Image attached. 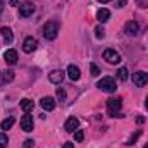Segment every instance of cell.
<instances>
[{
    "label": "cell",
    "instance_id": "ffe728a7",
    "mask_svg": "<svg viewBox=\"0 0 148 148\" xmlns=\"http://www.w3.org/2000/svg\"><path fill=\"white\" fill-rule=\"evenodd\" d=\"M117 77H119V81H127V69L126 67H121L119 71H117Z\"/></svg>",
    "mask_w": 148,
    "mask_h": 148
},
{
    "label": "cell",
    "instance_id": "ac0fdd59",
    "mask_svg": "<svg viewBox=\"0 0 148 148\" xmlns=\"http://www.w3.org/2000/svg\"><path fill=\"white\" fill-rule=\"evenodd\" d=\"M14 79V73L12 71H5L0 74V83H10Z\"/></svg>",
    "mask_w": 148,
    "mask_h": 148
},
{
    "label": "cell",
    "instance_id": "4dcf8cb0",
    "mask_svg": "<svg viewBox=\"0 0 148 148\" xmlns=\"http://www.w3.org/2000/svg\"><path fill=\"white\" fill-rule=\"evenodd\" d=\"M17 2H19V0H10V2H9V3H10V5H12V7H16V5H17Z\"/></svg>",
    "mask_w": 148,
    "mask_h": 148
},
{
    "label": "cell",
    "instance_id": "83f0119b",
    "mask_svg": "<svg viewBox=\"0 0 148 148\" xmlns=\"http://www.w3.org/2000/svg\"><path fill=\"white\" fill-rule=\"evenodd\" d=\"M136 3H138L141 9H147L148 7V0H136Z\"/></svg>",
    "mask_w": 148,
    "mask_h": 148
},
{
    "label": "cell",
    "instance_id": "8992f818",
    "mask_svg": "<svg viewBox=\"0 0 148 148\" xmlns=\"http://www.w3.org/2000/svg\"><path fill=\"white\" fill-rule=\"evenodd\" d=\"M38 47V41L35 40L33 36H28L24 40V43H23V50L26 52V53H31V52H35Z\"/></svg>",
    "mask_w": 148,
    "mask_h": 148
},
{
    "label": "cell",
    "instance_id": "4fadbf2b",
    "mask_svg": "<svg viewBox=\"0 0 148 148\" xmlns=\"http://www.w3.org/2000/svg\"><path fill=\"white\" fill-rule=\"evenodd\" d=\"M48 79H50V83L59 84V83H62V79H64V73H62V71H52V73L48 74Z\"/></svg>",
    "mask_w": 148,
    "mask_h": 148
},
{
    "label": "cell",
    "instance_id": "5bb4252c",
    "mask_svg": "<svg viewBox=\"0 0 148 148\" xmlns=\"http://www.w3.org/2000/svg\"><path fill=\"white\" fill-rule=\"evenodd\" d=\"M138 29H140V26H138L136 21H129V23L126 24V33L131 35V36H134V35L138 33Z\"/></svg>",
    "mask_w": 148,
    "mask_h": 148
},
{
    "label": "cell",
    "instance_id": "e575fe53",
    "mask_svg": "<svg viewBox=\"0 0 148 148\" xmlns=\"http://www.w3.org/2000/svg\"><path fill=\"white\" fill-rule=\"evenodd\" d=\"M145 105H147V110H148V97H147V100H145Z\"/></svg>",
    "mask_w": 148,
    "mask_h": 148
},
{
    "label": "cell",
    "instance_id": "ba28073f",
    "mask_svg": "<svg viewBox=\"0 0 148 148\" xmlns=\"http://www.w3.org/2000/svg\"><path fill=\"white\" fill-rule=\"evenodd\" d=\"M33 12H35V5H33L31 2H26V3L19 5V16H23V17H29Z\"/></svg>",
    "mask_w": 148,
    "mask_h": 148
},
{
    "label": "cell",
    "instance_id": "7a4b0ae2",
    "mask_svg": "<svg viewBox=\"0 0 148 148\" xmlns=\"http://www.w3.org/2000/svg\"><path fill=\"white\" fill-rule=\"evenodd\" d=\"M97 86L102 91H105V93H115V90H117V84H115V79L114 77H102L97 83Z\"/></svg>",
    "mask_w": 148,
    "mask_h": 148
},
{
    "label": "cell",
    "instance_id": "d6a6232c",
    "mask_svg": "<svg viewBox=\"0 0 148 148\" xmlns=\"http://www.w3.org/2000/svg\"><path fill=\"white\" fill-rule=\"evenodd\" d=\"M2 10H3V2L0 0V14H2Z\"/></svg>",
    "mask_w": 148,
    "mask_h": 148
},
{
    "label": "cell",
    "instance_id": "1f68e13d",
    "mask_svg": "<svg viewBox=\"0 0 148 148\" xmlns=\"http://www.w3.org/2000/svg\"><path fill=\"white\" fill-rule=\"evenodd\" d=\"M64 148H74L73 143H64Z\"/></svg>",
    "mask_w": 148,
    "mask_h": 148
},
{
    "label": "cell",
    "instance_id": "2e32d148",
    "mask_svg": "<svg viewBox=\"0 0 148 148\" xmlns=\"http://www.w3.org/2000/svg\"><path fill=\"white\" fill-rule=\"evenodd\" d=\"M0 33H2V36L5 40V43H12L14 36H12V29L10 28H0Z\"/></svg>",
    "mask_w": 148,
    "mask_h": 148
},
{
    "label": "cell",
    "instance_id": "d4e9b609",
    "mask_svg": "<svg viewBox=\"0 0 148 148\" xmlns=\"http://www.w3.org/2000/svg\"><path fill=\"white\" fill-rule=\"evenodd\" d=\"M90 71H91V76H95V77L100 74V69L97 67V64H90Z\"/></svg>",
    "mask_w": 148,
    "mask_h": 148
},
{
    "label": "cell",
    "instance_id": "484cf974",
    "mask_svg": "<svg viewBox=\"0 0 148 148\" xmlns=\"http://www.w3.org/2000/svg\"><path fill=\"white\" fill-rule=\"evenodd\" d=\"M57 97H59L60 102L66 100V91H64V88H57Z\"/></svg>",
    "mask_w": 148,
    "mask_h": 148
},
{
    "label": "cell",
    "instance_id": "f1b7e54d",
    "mask_svg": "<svg viewBox=\"0 0 148 148\" xmlns=\"http://www.w3.org/2000/svg\"><path fill=\"white\" fill-rule=\"evenodd\" d=\"M124 5H126V0H119V2H117V7H119V9L124 7Z\"/></svg>",
    "mask_w": 148,
    "mask_h": 148
},
{
    "label": "cell",
    "instance_id": "30bf717a",
    "mask_svg": "<svg viewBox=\"0 0 148 148\" xmlns=\"http://www.w3.org/2000/svg\"><path fill=\"white\" fill-rule=\"evenodd\" d=\"M77 126H79V121H77L76 117H69V119L66 121V126H64V129H66L67 133H74V131L77 129Z\"/></svg>",
    "mask_w": 148,
    "mask_h": 148
},
{
    "label": "cell",
    "instance_id": "cb8c5ba5",
    "mask_svg": "<svg viewBox=\"0 0 148 148\" xmlns=\"http://www.w3.org/2000/svg\"><path fill=\"white\" fill-rule=\"evenodd\" d=\"M140 134H141V129H138V131H136V133H134V134H133V136L129 138V141H127V145H134V143H136V140L140 138Z\"/></svg>",
    "mask_w": 148,
    "mask_h": 148
},
{
    "label": "cell",
    "instance_id": "7c38bea8",
    "mask_svg": "<svg viewBox=\"0 0 148 148\" xmlns=\"http://www.w3.org/2000/svg\"><path fill=\"white\" fill-rule=\"evenodd\" d=\"M3 59H5V62L7 64H10V66H14L16 62H17V53H16V50H7L5 53H3Z\"/></svg>",
    "mask_w": 148,
    "mask_h": 148
},
{
    "label": "cell",
    "instance_id": "52a82bcc",
    "mask_svg": "<svg viewBox=\"0 0 148 148\" xmlns=\"http://www.w3.org/2000/svg\"><path fill=\"white\" fill-rule=\"evenodd\" d=\"M133 83H134L136 86H145L148 83V73H141V71L134 73L133 74Z\"/></svg>",
    "mask_w": 148,
    "mask_h": 148
},
{
    "label": "cell",
    "instance_id": "5b68a950",
    "mask_svg": "<svg viewBox=\"0 0 148 148\" xmlns=\"http://www.w3.org/2000/svg\"><path fill=\"white\" fill-rule=\"evenodd\" d=\"M33 126H35V122H33V115H29V114L23 115V119H21V127H23V131L31 133V131H33Z\"/></svg>",
    "mask_w": 148,
    "mask_h": 148
},
{
    "label": "cell",
    "instance_id": "f546056e",
    "mask_svg": "<svg viewBox=\"0 0 148 148\" xmlns=\"http://www.w3.org/2000/svg\"><path fill=\"white\" fill-rule=\"evenodd\" d=\"M136 122H138V124H143V122H145V119H143V117H136Z\"/></svg>",
    "mask_w": 148,
    "mask_h": 148
},
{
    "label": "cell",
    "instance_id": "7402d4cb",
    "mask_svg": "<svg viewBox=\"0 0 148 148\" xmlns=\"http://www.w3.org/2000/svg\"><path fill=\"white\" fill-rule=\"evenodd\" d=\"M74 140H76L77 143H81V141L84 140V133H83L81 129H76V131H74Z\"/></svg>",
    "mask_w": 148,
    "mask_h": 148
},
{
    "label": "cell",
    "instance_id": "836d02e7",
    "mask_svg": "<svg viewBox=\"0 0 148 148\" xmlns=\"http://www.w3.org/2000/svg\"><path fill=\"white\" fill-rule=\"evenodd\" d=\"M98 2H102V3H107V2H110V0H98Z\"/></svg>",
    "mask_w": 148,
    "mask_h": 148
},
{
    "label": "cell",
    "instance_id": "9a60e30c",
    "mask_svg": "<svg viewBox=\"0 0 148 148\" xmlns=\"http://www.w3.org/2000/svg\"><path fill=\"white\" fill-rule=\"evenodd\" d=\"M109 17H110V12H109L107 9H100V10L97 12V19H98L100 23H107Z\"/></svg>",
    "mask_w": 148,
    "mask_h": 148
},
{
    "label": "cell",
    "instance_id": "6da1fadb",
    "mask_svg": "<svg viewBox=\"0 0 148 148\" xmlns=\"http://www.w3.org/2000/svg\"><path fill=\"white\" fill-rule=\"evenodd\" d=\"M57 33H59V23L57 21H48L43 26V36L47 40H55Z\"/></svg>",
    "mask_w": 148,
    "mask_h": 148
},
{
    "label": "cell",
    "instance_id": "277c9868",
    "mask_svg": "<svg viewBox=\"0 0 148 148\" xmlns=\"http://www.w3.org/2000/svg\"><path fill=\"white\" fill-rule=\"evenodd\" d=\"M103 59H105L109 64H119V62H121V55H119L115 50H112V48H107V50L103 52Z\"/></svg>",
    "mask_w": 148,
    "mask_h": 148
},
{
    "label": "cell",
    "instance_id": "8fae6325",
    "mask_svg": "<svg viewBox=\"0 0 148 148\" xmlns=\"http://www.w3.org/2000/svg\"><path fill=\"white\" fill-rule=\"evenodd\" d=\"M67 76H69L73 81H77V79L81 77V71H79V67L74 66V64H71V66L67 67Z\"/></svg>",
    "mask_w": 148,
    "mask_h": 148
},
{
    "label": "cell",
    "instance_id": "4316f807",
    "mask_svg": "<svg viewBox=\"0 0 148 148\" xmlns=\"http://www.w3.org/2000/svg\"><path fill=\"white\" fill-rule=\"evenodd\" d=\"M33 145H35V141H33V140H26V141L23 143V147H21V148H33Z\"/></svg>",
    "mask_w": 148,
    "mask_h": 148
},
{
    "label": "cell",
    "instance_id": "9c48e42d",
    "mask_svg": "<svg viewBox=\"0 0 148 148\" xmlns=\"http://www.w3.org/2000/svg\"><path fill=\"white\" fill-rule=\"evenodd\" d=\"M40 103H41V107L45 109V110H53L55 109V100L52 98V97H43L41 100H40Z\"/></svg>",
    "mask_w": 148,
    "mask_h": 148
},
{
    "label": "cell",
    "instance_id": "e0dca14e",
    "mask_svg": "<svg viewBox=\"0 0 148 148\" xmlns=\"http://www.w3.org/2000/svg\"><path fill=\"white\" fill-rule=\"evenodd\" d=\"M19 105H21V109L26 112V114H28V112H31V110H33V107H35V103H33L31 100H28V98L21 100V103H19Z\"/></svg>",
    "mask_w": 148,
    "mask_h": 148
},
{
    "label": "cell",
    "instance_id": "44dd1931",
    "mask_svg": "<svg viewBox=\"0 0 148 148\" xmlns=\"http://www.w3.org/2000/svg\"><path fill=\"white\" fill-rule=\"evenodd\" d=\"M95 36L98 38V40H103V38H105V29H103L102 26H97V28H95Z\"/></svg>",
    "mask_w": 148,
    "mask_h": 148
},
{
    "label": "cell",
    "instance_id": "d590c367",
    "mask_svg": "<svg viewBox=\"0 0 148 148\" xmlns=\"http://www.w3.org/2000/svg\"><path fill=\"white\" fill-rule=\"evenodd\" d=\"M143 148H148V143H147V145H145V147H143Z\"/></svg>",
    "mask_w": 148,
    "mask_h": 148
},
{
    "label": "cell",
    "instance_id": "d6986e66",
    "mask_svg": "<svg viewBox=\"0 0 148 148\" xmlns=\"http://www.w3.org/2000/svg\"><path fill=\"white\" fill-rule=\"evenodd\" d=\"M14 122H16V119H14V117H7L5 121H2V129H5V131H7V129H10V127L14 126Z\"/></svg>",
    "mask_w": 148,
    "mask_h": 148
},
{
    "label": "cell",
    "instance_id": "603a6c76",
    "mask_svg": "<svg viewBox=\"0 0 148 148\" xmlns=\"http://www.w3.org/2000/svg\"><path fill=\"white\" fill-rule=\"evenodd\" d=\"M7 143H9L7 134H5V133H0V148H5L7 147Z\"/></svg>",
    "mask_w": 148,
    "mask_h": 148
},
{
    "label": "cell",
    "instance_id": "3957f363",
    "mask_svg": "<svg viewBox=\"0 0 148 148\" xmlns=\"http://www.w3.org/2000/svg\"><path fill=\"white\" fill-rule=\"evenodd\" d=\"M121 107H122V100L121 98H109L107 100V109H109V114L115 117V114L121 110Z\"/></svg>",
    "mask_w": 148,
    "mask_h": 148
}]
</instances>
